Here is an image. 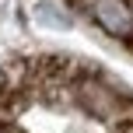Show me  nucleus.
<instances>
[{
  "instance_id": "nucleus-1",
  "label": "nucleus",
  "mask_w": 133,
  "mask_h": 133,
  "mask_svg": "<svg viewBox=\"0 0 133 133\" xmlns=\"http://www.w3.org/2000/svg\"><path fill=\"white\" fill-rule=\"evenodd\" d=\"M74 98H77V105L84 109L88 116H95V119H109V123L123 119V95L116 91V88H109L105 81H98V77L77 81Z\"/></svg>"
},
{
  "instance_id": "nucleus-2",
  "label": "nucleus",
  "mask_w": 133,
  "mask_h": 133,
  "mask_svg": "<svg viewBox=\"0 0 133 133\" xmlns=\"http://www.w3.org/2000/svg\"><path fill=\"white\" fill-rule=\"evenodd\" d=\"M91 18L105 35L133 42V0H91Z\"/></svg>"
},
{
  "instance_id": "nucleus-3",
  "label": "nucleus",
  "mask_w": 133,
  "mask_h": 133,
  "mask_svg": "<svg viewBox=\"0 0 133 133\" xmlns=\"http://www.w3.org/2000/svg\"><path fill=\"white\" fill-rule=\"evenodd\" d=\"M35 21L46 25V28H70V14L56 4H39L35 7Z\"/></svg>"
},
{
  "instance_id": "nucleus-4",
  "label": "nucleus",
  "mask_w": 133,
  "mask_h": 133,
  "mask_svg": "<svg viewBox=\"0 0 133 133\" xmlns=\"http://www.w3.org/2000/svg\"><path fill=\"white\" fill-rule=\"evenodd\" d=\"M116 133H133V123H130V119H126V123L119 119V126H116Z\"/></svg>"
}]
</instances>
